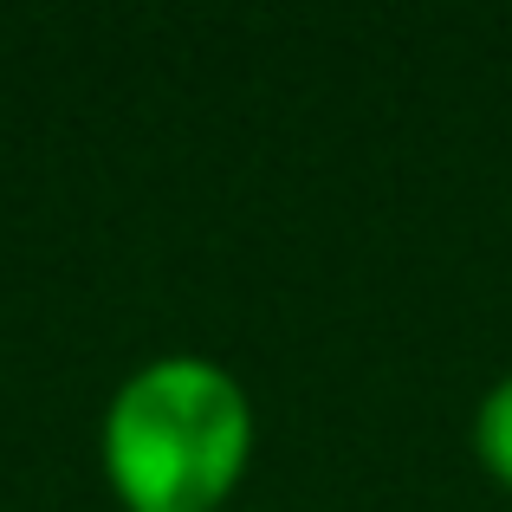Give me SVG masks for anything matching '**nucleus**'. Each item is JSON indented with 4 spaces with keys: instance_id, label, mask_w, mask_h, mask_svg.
I'll return each instance as SVG.
<instances>
[{
    "instance_id": "f257e3e1",
    "label": "nucleus",
    "mask_w": 512,
    "mask_h": 512,
    "mask_svg": "<svg viewBox=\"0 0 512 512\" xmlns=\"http://www.w3.org/2000/svg\"><path fill=\"white\" fill-rule=\"evenodd\" d=\"M253 448V402L221 363L156 357L104 409V474L124 512H214Z\"/></svg>"
},
{
    "instance_id": "f03ea898",
    "label": "nucleus",
    "mask_w": 512,
    "mask_h": 512,
    "mask_svg": "<svg viewBox=\"0 0 512 512\" xmlns=\"http://www.w3.org/2000/svg\"><path fill=\"white\" fill-rule=\"evenodd\" d=\"M474 441H480V461H487L493 474L512 487V376L487 389V402H480V422H474Z\"/></svg>"
}]
</instances>
